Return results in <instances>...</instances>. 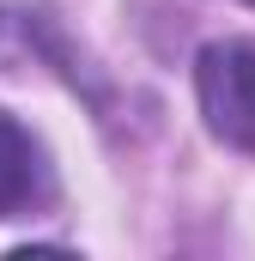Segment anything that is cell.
<instances>
[{
    "label": "cell",
    "mask_w": 255,
    "mask_h": 261,
    "mask_svg": "<svg viewBox=\"0 0 255 261\" xmlns=\"http://www.w3.org/2000/svg\"><path fill=\"white\" fill-rule=\"evenodd\" d=\"M249 6H255V0H249Z\"/></svg>",
    "instance_id": "cell-3"
},
{
    "label": "cell",
    "mask_w": 255,
    "mask_h": 261,
    "mask_svg": "<svg viewBox=\"0 0 255 261\" xmlns=\"http://www.w3.org/2000/svg\"><path fill=\"white\" fill-rule=\"evenodd\" d=\"M194 91H200L207 128L255 152V49L249 43H213L194 67Z\"/></svg>",
    "instance_id": "cell-1"
},
{
    "label": "cell",
    "mask_w": 255,
    "mask_h": 261,
    "mask_svg": "<svg viewBox=\"0 0 255 261\" xmlns=\"http://www.w3.org/2000/svg\"><path fill=\"white\" fill-rule=\"evenodd\" d=\"M37 182H43V164H37L31 134L18 128L12 116H0V219L18 213V206H31Z\"/></svg>",
    "instance_id": "cell-2"
}]
</instances>
